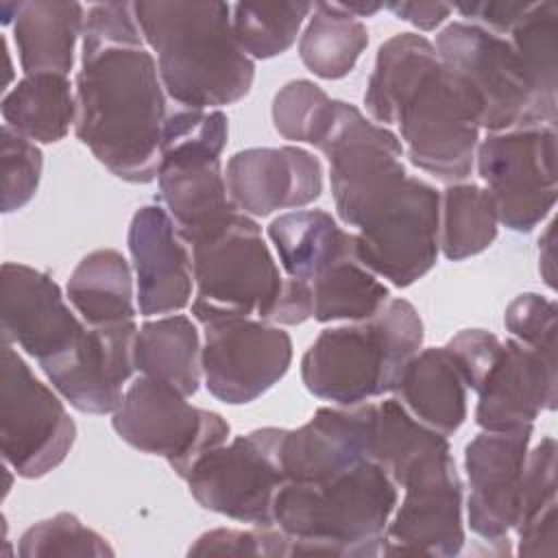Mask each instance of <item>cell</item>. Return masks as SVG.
Wrapping results in <instances>:
<instances>
[{
	"mask_svg": "<svg viewBox=\"0 0 558 558\" xmlns=\"http://www.w3.org/2000/svg\"><path fill=\"white\" fill-rule=\"evenodd\" d=\"M423 338L416 307L388 299L368 320L323 329L301 360V379L314 397L344 408L392 395Z\"/></svg>",
	"mask_w": 558,
	"mask_h": 558,
	"instance_id": "5b68a950",
	"label": "cell"
},
{
	"mask_svg": "<svg viewBox=\"0 0 558 558\" xmlns=\"http://www.w3.org/2000/svg\"><path fill=\"white\" fill-rule=\"evenodd\" d=\"M556 364L510 338L475 388V423L486 432L534 425L556 408Z\"/></svg>",
	"mask_w": 558,
	"mask_h": 558,
	"instance_id": "7402d4cb",
	"label": "cell"
},
{
	"mask_svg": "<svg viewBox=\"0 0 558 558\" xmlns=\"http://www.w3.org/2000/svg\"><path fill=\"white\" fill-rule=\"evenodd\" d=\"M227 133V116L220 109L179 107L168 111L163 124L159 196L177 233L190 246L238 214L220 166Z\"/></svg>",
	"mask_w": 558,
	"mask_h": 558,
	"instance_id": "8992f818",
	"label": "cell"
},
{
	"mask_svg": "<svg viewBox=\"0 0 558 558\" xmlns=\"http://www.w3.org/2000/svg\"><path fill=\"white\" fill-rule=\"evenodd\" d=\"M438 59L473 92L488 133L556 124L536 98L508 39L469 22H451L434 44Z\"/></svg>",
	"mask_w": 558,
	"mask_h": 558,
	"instance_id": "9c48e42d",
	"label": "cell"
},
{
	"mask_svg": "<svg viewBox=\"0 0 558 558\" xmlns=\"http://www.w3.org/2000/svg\"><path fill=\"white\" fill-rule=\"evenodd\" d=\"M316 148L329 161L336 211L347 227L360 229L390 207L410 177L399 137L344 100H336L331 124Z\"/></svg>",
	"mask_w": 558,
	"mask_h": 558,
	"instance_id": "ba28073f",
	"label": "cell"
},
{
	"mask_svg": "<svg viewBox=\"0 0 558 558\" xmlns=\"http://www.w3.org/2000/svg\"><path fill=\"white\" fill-rule=\"evenodd\" d=\"M135 320L89 327L78 347L57 366L44 371L52 388L78 412L113 414L124 397V384L135 373Z\"/></svg>",
	"mask_w": 558,
	"mask_h": 558,
	"instance_id": "d6986e66",
	"label": "cell"
},
{
	"mask_svg": "<svg viewBox=\"0 0 558 558\" xmlns=\"http://www.w3.org/2000/svg\"><path fill=\"white\" fill-rule=\"evenodd\" d=\"M81 37L76 137L118 179L150 183L157 179L168 107L133 4H92Z\"/></svg>",
	"mask_w": 558,
	"mask_h": 558,
	"instance_id": "6da1fadb",
	"label": "cell"
},
{
	"mask_svg": "<svg viewBox=\"0 0 558 558\" xmlns=\"http://www.w3.org/2000/svg\"><path fill=\"white\" fill-rule=\"evenodd\" d=\"M65 294L89 327L135 320V290L131 266L116 248L87 253L72 270Z\"/></svg>",
	"mask_w": 558,
	"mask_h": 558,
	"instance_id": "4316f807",
	"label": "cell"
},
{
	"mask_svg": "<svg viewBox=\"0 0 558 558\" xmlns=\"http://www.w3.org/2000/svg\"><path fill=\"white\" fill-rule=\"evenodd\" d=\"M142 37L157 54L166 94L187 109H216L242 100L255 61L233 35L227 2H133Z\"/></svg>",
	"mask_w": 558,
	"mask_h": 558,
	"instance_id": "3957f363",
	"label": "cell"
},
{
	"mask_svg": "<svg viewBox=\"0 0 558 558\" xmlns=\"http://www.w3.org/2000/svg\"><path fill=\"white\" fill-rule=\"evenodd\" d=\"M225 181L240 214L264 218L314 203L323 192V166L299 146L246 148L229 159Z\"/></svg>",
	"mask_w": 558,
	"mask_h": 558,
	"instance_id": "ffe728a7",
	"label": "cell"
},
{
	"mask_svg": "<svg viewBox=\"0 0 558 558\" xmlns=\"http://www.w3.org/2000/svg\"><path fill=\"white\" fill-rule=\"evenodd\" d=\"M556 440L545 436L527 451L521 477L519 514V556H556Z\"/></svg>",
	"mask_w": 558,
	"mask_h": 558,
	"instance_id": "f1b7e54d",
	"label": "cell"
},
{
	"mask_svg": "<svg viewBox=\"0 0 558 558\" xmlns=\"http://www.w3.org/2000/svg\"><path fill=\"white\" fill-rule=\"evenodd\" d=\"M399 488L373 460L316 482H283L275 497V525L292 541V556L381 554Z\"/></svg>",
	"mask_w": 558,
	"mask_h": 558,
	"instance_id": "277c9868",
	"label": "cell"
},
{
	"mask_svg": "<svg viewBox=\"0 0 558 558\" xmlns=\"http://www.w3.org/2000/svg\"><path fill=\"white\" fill-rule=\"evenodd\" d=\"M76 425L61 395L39 381L13 344H2L0 447L4 464L35 480L54 471L70 453Z\"/></svg>",
	"mask_w": 558,
	"mask_h": 558,
	"instance_id": "30bf717a",
	"label": "cell"
},
{
	"mask_svg": "<svg viewBox=\"0 0 558 558\" xmlns=\"http://www.w3.org/2000/svg\"><path fill=\"white\" fill-rule=\"evenodd\" d=\"M129 251L135 268L142 316L181 312L194 288L192 259L166 207L144 205L129 225Z\"/></svg>",
	"mask_w": 558,
	"mask_h": 558,
	"instance_id": "44dd1931",
	"label": "cell"
},
{
	"mask_svg": "<svg viewBox=\"0 0 558 558\" xmlns=\"http://www.w3.org/2000/svg\"><path fill=\"white\" fill-rule=\"evenodd\" d=\"M201 366L211 397L229 405L251 403L290 368L288 331L259 318H227L203 325Z\"/></svg>",
	"mask_w": 558,
	"mask_h": 558,
	"instance_id": "2e32d148",
	"label": "cell"
},
{
	"mask_svg": "<svg viewBox=\"0 0 558 558\" xmlns=\"http://www.w3.org/2000/svg\"><path fill=\"white\" fill-rule=\"evenodd\" d=\"M4 124L31 142L54 144L63 140L76 120L72 83L63 74H24L2 96Z\"/></svg>",
	"mask_w": 558,
	"mask_h": 558,
	"instance_id": "83f0119b",
	"label": "cell"
},
{
	"mask_svg": "<svg viewBox=\"0 0 558 558\" xmlns=\"http://www.w3.org/2000/svg\"><path fill=\"white\" fill-rule=\"evenodd\" d=\"M403 488L381 543L384 556L451 558L464 547L462 480L451 447L421 456L401 475Z\"/></svg>",
	"mask_w": 558,
	"mask_h": 558,
	"instance_id": "5bb4252c",
	"label": "cell"
},
{
	"mask_svg": "<svg viewBox=\"0 0 558 558\" xmlns=\"http://www.w3.org/2000/svg\"><path fill=\"white\" fill-rule=\"evenodd\" d=\"M364 105L377 124L399 126L416 168L447 183L471 174L480 105L425 35L399 33L379 46Z\"/></svg>",
	"mask_w": 558,
	"mask_h": 558,
	"instance_id": "7a4b0ae2",
	"label": "cell"
},
{
	"mask_svg": "<svg viewBox=\"0 0 558 558\" xmlns=\"http://www.w3.org/2000/svg\"><path fill=\"white\" fill-rule=\"evenodd\" d=\"M527 7L530 2H469L456 4L453 9L464 17V22L486 28L495 35H504L512 31Z\"/></svg>",
	"mask_w": 558,
	"mask_h": 558,
	"instance_id": "b9f144b4",
	"label": "cell"
},
{
	"mask_svg": "<svg viewBox=\"0 0 558 558\" xmlns=\"http://www.w3.org/2000/svg\"><path fill=\"white\" fill-rule=\"evenodd\" d=\"M22 558L44 556H113L105 536L87 527L76 514L59 512L31 525L17 543Z\"/></svg>",
	"mask_w": 558,
	"mask_h": 558,
	"instance_id": "8d00e7d4",
	"label": "cell"
},
{
	"mask_svg": "<svg viewBox=\"0 0 558 558\" xmlns=\"http://www.w3.org/2000/svg\"><path fill=\"white\" fill-rule=\"evenodd\" d=\"M556 303L543 294H519L504 314V325L512 338L556 364Z\"/></svg>",
	"mask_w": 558,
	"mask_h": 558,
	"instance_id": "f35d334b",
	"label": "cell"
},
{
	"mask_svg": "<svg viewBox=\"0 0 558 558\" xmlns=\"http://www.w3.org/2000/svg\"><path fill=\"white\" fill-rule=\"evenodd\" d=\"M268 238L286 275L307 283L331 262L355 253V235L323 209H296L277 216L268 225Z\"/></svg>",
	"mask_w": 558,
	"mask_h": 558,
	"instance_id": "d4e9b609",
	"label": "cell"
},
{
	"mask_svg": "<svg viewBox=\"0 0 558 558\" xmlns=\"http://www.w3.org/2000/svg\"><path fill=\"white\" fill-rule=\"evenodd\" d=\"M384 9L395 13L399 20L410 22L418 31H434L453 11L451 4L442 2H386Z\"/></svg>",
	"mask_w": 558,
	"mask_h": 558,
	"instance_id": "7bdbcfd3",
	"label": "cell"
},
{
	"mask_svg": "<svg viewBox=\"0 0 558 558\" xmlns=\"http://www.w3.org/2000/svg\"><path fill=\"white\" fill-rule=\"evenodd\" d=\"M466 381L447 347L421 349L401 375L395 397L423 425L453 436L466 418Z\"/></svg>",
	"mask_w": 558,
	"mask_h": 558,
	"instance_id": "603a6c76",
	"label": "cell"
},
{
	"mask_svg": "<svg viewBox=\"0 0 558 558\" xmlns=\"http://www.w3.org/2000/svg\"><path fill=\"white\" fill-rule=\"evenodd\" d=\"M447 445V436L416 421L397 397L373 403L368 458L379 464L395 484H399L412 462Z\"/></svg>",
	"mask_w": 558,
	"mask_h": 558,
	"instance_id": "d6a6232c",
	"label": "cell"
},
{
	"mask_svg": "<svg viewBox=\"0 0 558 558\" xmlns=\"http://www.w3.org/2000/svg\"><path fill=\"white\" fill-rule=\"evenodd\" d=\"M368 46L366 24L340 2H316L299 39L301 61L320 78H344Z\"/></svg>",
	"mask_w": 558,
	"mask_h": 558,
	"instance_id": "f546056e",
	"label": "cell"
},
{
	"mask_svg": "<svg viewBox=\"0 0 558 558\" xmlns=\"http://www.w3.org/2000/svg\"><path fill=\"white\" fill-rule=\"evenodd\" d=\"M177 388L150 377H135L113 412L116 434L131 447L161 456L179 477L229 438V423L211 410L185 401Z\"/></svg>",
	"mask_w": 558,
	"mask_h": 558,
	"instance_id": "7c38bea8",
	"label": "cell"
},
{
	"mask_svg": "<svg viewBox=\"0 0 558 558\" xmlns=\"http://www.w3.org/2000/svg\"><path fill=\"white\" fill-rule=\"evenodd\" d=\"M83 24L85 9L81 2H17L13 11V39L24 74L54 72L68 76Z\"/></svg>",
	"mask_w": 558,
	"mask_h": 558,
	"instance_id": "cb8c5ba5",
	"label": "cell"
},
{
	"mask_svg": "<svg viewBox=\"0 0 558 558\" xmlns=\"http://www.w3.org/2000/svg\"><path fill=\"white\" fill-rule=\"evenodd\" d=\"M190 556H292V541L277 527L251 530L216 527L201 534L187 549Z\"/></svg>",
	"mask_w": 558,
	"mask_h": 558,
	"instance_id": "ab89813d",
	"label": "cell"
},
{
	"mask_svg": "<svg viewBox=\"0 0 558 558\" xmlns=\"http://www.w3.org/2000/svg\"><path fill=\"white\" fill-rule=\"evenodd\" d=\"M310 286L314 296V318L318 323L368 320L390 299V290L384 281L362 266L355 253L331 262Z\"/></svg>",
	"mask_w": 558,
	"mask_h": 558,
	"instance_id": "4dcf8cb0",
	"label": "cell"
},
{
	"mask_svg": "<svg viewBox=\"0 0 558 558\" xmlns=\"http://www.w3.org/2000/svg\"><path fill=\"white\" fill-rule=\"evenodd\" d=\"M336 111V100L316 83L296 78L286 83L272 100V124L290 142L318 146Z\"/></svg>",
	"mask_w": 558,
	"mask_h": 558,
	"instance_id": "d590c367",
	"label": "cell"
},
{
	"mask_svg": "<svg viewBox=\"0 0 558 558\" xmlns=\"http://www.w3.org/2000/svg\"><path fill=\"white\" fill-rule=\"evenodd\" d=\"M192 314L201 325L253 316L270 323L288 279L281 277L257 222L240 211L192 244Z\"/></svg>",
	"mask_w": 558,
	"mask_h": 558,
	"instance_id": "52a82bcc",
	"label": "cell"
},
{
	"mask_svg": "<svg viewBox=\"0 0 558 558\" xmlns=\"http://www.w3.org/2000/svg\"><path fill=\"white\" fill-rule=\"evenodd\" d=\"M499 225L530 233L556 205V124L488 133L475 150Z\"/></svg>",
	"mask_w": 558,
	"mask_h": 558,
	"instance_id": "4fadbf2b",
	"label": "cell"
},
{
	"mask_svg": "<svg viewBox=\"0 0 558 558\" xmlns=\"http://www.w3.org/2000/svg\"><path fill=\"white\" fill-rule=\"evenodd\" d=\"M530 440L532 425H525L504 432L484 429L464 447L466 519L471 532L488 543L508 541V532L514 530Z\"/></svg>",
	"mask_w": 558,
	"mask_h": 558,
	"instance_id": "ac0fdd59",
	"label": "cell"
},
{
	"mask_svg": "<svg viewBox=\"0 0 558 558\" xmlns=\"http://www.w3.org/2000/svg\"><path fill=\"white\" fill-rule=\"evenodd\" d=\"M501 342L504 340H499L495 333L486 329H462L445 344L449 353L456 357L469 390H475L480 386L484 373L497 357Z\"/></svg>",
	"mask_w": 558,
	"mask_h": 558,
	"instance_id": "60d3db41",
	"label": "cell"
},
{
	"mask_svg": "<svg viewBox=\"0 0 558 558\" xmlns=\"http://www.w3.org/2000/svg\"><path fill=\"white\" fill-rule=\"evenodd\" d=\"M340 7L357 20L360 17H371V15H375L377 11L384 9V4H379V2H340Z\"/></svg>",
	"mask_w": 558,
	"mask_h": 558,
	"instance_id": "ee69618b",
	"label": "cell"
},
{
	"mask_svg": "<svg viewBox=\"0 0 558 558\" xmlns=\"http://www.w3.org/2000/svg\"><path fill=\"white\" fill-rule=\"evenodd\" d=\"M283 434L281 427H259L207 451L185 477L190 495L205 510L272 527L275 497L286 482Z\"/></svg>",
	"mask_w": 558,
	"mask_h": 558,
	"instance_id": "8fae6325",
	"label": "cell"
},
{
	"mask_svg": "<svg viewBox=\"0 0 558 558\" xmlns=\"http://www.w3.org/2000/svg\"><path fill=\"white\" fill-rule=\"evenodd\" d=\"M312 7V2H238L231 7L233 35L253 61L277 57L294 44Z\"/></svg>",
	"mask_w": 558,
	"mask_h": 558,
	"instance_id": "e575fe53",
	"label": "cell"
},
{
	"mask_svg": "<svg viewBox=\"0 0 558 558\" xmlns=\"http://www.w3.org/2000/svg\"><path fill=\"white\" fill-rule=\"evenodd\" d=\"M2 211L22 209L37 194L44 155L35 142L22 137L11 126L2 124Z\"/></svg>",
	"mask_w": 558,
	"mask_h": 558,
	"instance_id": "74e56055",
	"label": "cell"
},
{
	"mask_svg": "<svg viewBox=\"0 0 558 558\" xmlns=\"http://www.w3.org/2000/svg\"><path fill=\"white\" fill-rule=\"evenodd\" d=\"M510 46L514 48L523 72L530 81L538 102L556 116L558 105V4L530 2L527 11L510 31Z\"/></svg>",
	"mask_w": 558,
	"mask_h": 558,
	"instance_id": "836d02e7",
	"label": "cell"
},
{
	"mask_svg": "<svg viewBox=\"0 0 558 558\" xmlns=\"http://www.w3.org/2000/svg\"><path fill=\"white\" fill-rule=\"evenodd\" d=\"M355 257L397 288L425 277L440 248V192L408 177L399 198L357 229Z\"/></svg>",
	"mask_w": 558,
	"mask_h": 558,
	"instance_id": "9a60e30c",
	"label": "cell"
},
{
	"mask_svg": "<svg viewBox=\"0 0 558 558\" xmlns=\"http://www.w3.org/2000/svg\"><path fill=\"white\" fill-rule=\"evenodd\" d=\"M499 231L495 201L486 187L453 183L440 194V251L460 262L486 251Z\"/></svg>",
	"mask_w": 558,
	"mask_h": 558,
	"instance_id": "1f68e13d",
	"label": "cell"
},
{
	"mask_svg": "<svg viewBox=\"0 0 558 558\" xmlns=\"http://www.w3.org/2000/svg\"><path fill=\"white\" fill-rule=\"evenodd\" d=\"M0 318L4 342L20 347L41 371L63 362L87 329L50 275L15 262L2 264Z\"/></svg>",
	"mask_w": 558,
	"mask_h": 558,
	"instance_id": "e0dca14e",
	"label": "cell"
},
{
	"mask_svg": "<svg viewBox=\"0 0 558 558\" xmlns=\"http://www.w3.org/2000/svg\"><path fill=\"white\" fill-rule=\"evenodd\" d=\"M201 349L198 329L187 316H157L137 329L133 344L135 371L192 397L203 377Z\"/></svg>",
	"mask_w": 558,
	"mask_h": 558,
	"instance_id": "484cf974",
	"label": "cell"
}]
</instances>
